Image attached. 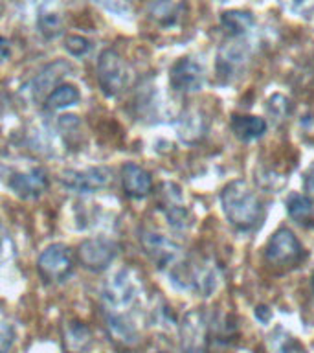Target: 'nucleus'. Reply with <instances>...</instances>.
<instances>
[{
	"label": "nucleus",
	"instance_id": "obj_34",
	"mask_svg": "<svg viewBox=\"0 0 314 353\" xmlns=\"http://www.w3.org/2000/svg\"><path fill=\"white\" fill-rule=\"evenodd\" d=\"M0 171H2V165H0Z\"/></svg>",
	"mask_w": 314,
	"mask_h": 353
},
{
	"label": "nucleus",
	"instance_id": "obj_9",
	"mask_svg": "<svg viewBox=\"0 0 314 353\" xmlns=\"http://www.w3.org/2000/svg\"><path fill=\"white\" fill-rule=\"evenodd\" d=\"M140 243H142L143 252L158 265L160 269H167L182 259V248L176 245L173 239L167 236H162L158 232L143 230L140 234Z\"/></svg>",
	"mask_w": 314,
	"mask_h": 353
},
{
	"label": "nucleus",
	"instance_id": "obj_5",
	"mask_svg": "<svg viewBox=\"0 0 314 353\" xmlns=\"http://www.w3.org/2000/svg\"><path fill=\"white\" fill-rule=\"evenodd\" d=\"M37 270L46 283H61L74 270V254L63 243H52L39 254Z\"/></svg>",
	"mask_w": 314,
	"mask_h": 353
},
{
	"label": "nucleus",
	"instance_id": "obj_11",
	"mask_svg": "<svg viewBox=\"0 0 314 353\" xmlns=\"http://www.w3.org/2000/svg\"><path fill=\"white\" fill-rule=\"evenodd\" d=\"M302 243L297 241L294 232L289 230V228H280L272 234V237L266 243L264 258L269 263L291 265L296 263L297 259L302 258Z\"/></svg>",
	"mask_w": 314,
	"mask_h": 353
},
{
	"label": "nucleus",
	"instance_id": "obj_19",
	"mask_svg": "<svg viewBox=\"0 0 314 353\" xmlns=\"http://www.w3.org/2000/svg\"><path fill=\"white\" fill-rule=\"evenodd\" d=\"M231 131L242 142L258 140L266 132V120L253 114H233L231 116Z\"/></svg>",
	"mask_w": 314,
	"mask_h": 353
},
{
	"label": "nucleus",
	"instance_id": "obj_16",
	"mask_svg": "<svg viewBox=\"0 0 314 353\" xmlns=\"http://www.w3.org/2000/svg\"><path fill=\"white\" fill-rule=\"evenodd\" d=\"M208 132V120L202 110L187 109L176 120V134L184 143H198Z\"/></svg>",
	"mask_w": 314,
	"mask_h": 353
},
{
	"label": "nucleus",
	"instance_id": "obj_15",
	"mask_svg": "<svg viewBox=\"0 0 314 353\" xmlns=\"http://www.w3.org/2000/svg\"><path fill=\"white\" fill-rule=\"evenodd\" d=\"M121 188L125 192L127 197L143 199L147 197L153 190V179L142 165L134 162H125L121 165Z\"/></svg>",
	"mask_w": 314,
	"mask_h": 353
},
{
	"label": "nucleus",
	"instance_id": "obj_17",
	"mask_svg": "<svg viewBox=\"0 0 314 353\" xmlns=\"http://www.w3.org/2000/svg\"><path fill=\"white\" fill-rule=\"evenodd\" d=\"M105 319H107L109 335L116 342H120L123 346H132V344H136L140 341L136 324L132 322V319L127 313H109L107 311Z\"/></svg>",
	"mask_w": 314,
	"mask_h": 353
},
{
	"label": "nucleus",
	"instance_id": "obj_3",
	"mask_svg": "<svg viewBox=\"0 0 314 353\" xmlns=\"http://www.w3.org/2000/svg\"><path fill=\"white\" fill-rule=\"evenodd\" d=\"M142 292V283L131 269L118 270L112 278L107 280L101 291L105 307L109 313H127Z\"/></svg>",
	"mask_w": 314,
	"mask_h": 353
},
{
	"label": "nucleus",
	"instance_id": "obj_23",
	"mask_svg": "<svg viewBox=\"0 0 314 353\" xmlns=\"http://www.w3.org/2000/svg\"><path fill=\"white\" fill-rule=\"evenodd\" d=\"M79 99H81V92H79L77 87H74V85H57L46 96L43 103L48 110H61L66 109V107H72V105H77Z\"/></svg>",
	"mask_w": 314,
	"mask_h": 353
},
{
	"label": "nucleus",
	"instance_id": "obj_20",
	"mask_svg": "<svg viewBox=\"0 0 314 353\" xmlns=\"http://www.w3.org/2000/svg\"><path fill=\"white\" fill-rule=\"evenodd\" d=\"M186 13V0H156L151 6V19L160 26H175Z\"/></svg>",
	"mask_w": 314,
	"mask_h": 353
},
{
	"label": "nucleus",
	"instance_id": "obj_26",
	"mask_svg": "<svg viewBox=\"0 0 314 353\" xmlns=\"http://www.w3.org/2000/svg\"><path fill=\"white\" fill-rule=\"evenodd\" d=\"M65 46L74 57H83V55H87L92 50L90 41L87 37H81V35H70V37H66Z\"/></svg>",
	"mask_w": 314,
	"mask_h": 353
},
{
	"label": "nucleus",
	"instance_id": "obj_8",
	"mask_svg": "<svg viewBox=\"0 0 314 353\" xmlns=\"http://www.w3.org/2000/svg\"><path fill=\"white\" fill-rule=\"evenodd\" d=\"M112 173L107 168H85V170H66L61 175V184L74 193H98L109 188Z\"/></svg>",
	"mask_w": 314,
	"mask_h": 353
},
{
	"label": "nucleus",
	"instance_id": "obj_22",
	"mask_svg": "<svg viewBox=\"0 0 314 353\" xmlns=\"http://www.w3.org/2000/svg\"><path fill=\"white\" fill-rule=\"evenodd\" d=\"M220 24H222L226 32L230 33L231 37H242V35H247L252 30L255 21H253V15L250 11L231 10L224 11L220 15Z\"/></svg>",
	"mask_w": 314,
	"mask_h": 353
},
{
	"label": "nucleus",
	"instance_id": "obj_29",
	"mask_svg": "<svg viewBox=\"0 0 314 353\" xmlns=\"http://www.w3.org/2000/svg\"><path fill=\"white\" fill-rule=\"evenodd\" d=\"M15 336L13 325L0 320V353H10V350L15 344Z\"/></svg>",
	"mask_w": 314,
	"mask_h": 353
},
{
	"label": "nucleus",
	"instance_id": "obj_2",
	"mask_svg": "<svg viewBox=\"0 0 314 353\" xmlns=\"http://www.w3.org/2000/svg\"><path fill=\"white\" fill-rule=\"evenodd\" d=\"M171 280L176 287L193 291L200 296H209L219 285V272L211 261H200V263H189L182 258L169 269Z\"/></svg>",
	"mask_w": 314,
	"mask_h": 353
},
{
	"label": "nucleus",
	"instance_id": "obj_32",
	"mask_svg": "<svg viewBox=\"0 0 314 353\" xmlns=\"http://www.w3.org/2000/svg\"><path fill=\"white\" fill-rule=\"evenodd\" d=\"M11 55V43L8 39L0 37V63H4V61L10 59Z\"/></svg>",
	"mask_w": 314,
	"mask_h": 353
},
{
	"label": "nucleus",
	"instance_id": "obj_14",
	"mask_svg": "<svg viewBox=\"0 0 314 353\" xmlns=\"http://www.w3.org/2000/svg\"><path fill=\"white\" fill-rule=\"evenodd\" d=\"M248 59H250V46L248 43H242L241 39H236L220 46L217 54V70L220 76L228 77L241 70Z\"/></svg>",
	"mask_w": 314,
	"mask_h": 353
},
{
	"label": "nucleus",
	"instance_id": "obj_18",
	"mask_svg": "<svg viewBox=\"0 0 314 353\" xmlns=\"http://www.w3.org/2000/svg\"><path fill=\"white\" fill-rule=\"evenodd\" d=\"M92 331L85 322L72 320L63 331V347L66 353H87L92 346Z\"/></svg>",
	"mask_w": 314,
	"mask_h": 353
},
{
	"label": "nucleus",
	"instance_id": "obj_4",
	"mask_svg": "<svg viewBox=\"0 0 314 353\" xmlns=\"http://www.w3.org/2000/svg\"><path fill=\"white\" fill-rule=\"evenodd\" d=\"M98 83L107 96H120L131 83V70L116 50L107 48L99 54Z\"/></svg>",
	"mask_w": 314,
	"mask_h": 353
},
{
	"label": "nucleus",
	"instance_id": "obj_25",
	"mask_svg": "<svg viewBox=\"0 0 314 353\" xmlns=\"http://www.w3.org/2000/svg\"><path fill=\"white\" fill-rule=\"evenodd\" d=\"M39 30H41L44 37H57L63 32V15L54 10H41V13H39Z\"/></svg>",
	"mask_w": 314,
	"mask_h": 353
},
{
	"label": "nucleus",
	"instance_id": "obj_12",
	"mask_svg": "<svg viewBox=\"0 0 314 353\" xmlns=\"http://www.w3.org/2000/svg\"><path fill=\"white\" fill-rule=\"evenodd\" d=\"M169 83L176 92L193 94L202 90L206 83L204 66L193 57H180L169 70Z\"/></svg>",
	"mask_w": 314,
	"mask_h": 353
},
{
	"label": "nucleus",
	"instance_id": "obj_7",
	"mask_svg": "<svg viewBox=\"0 0 314 353\" xmlns=\"http://www.w3.org/2000/svg\"><path fill=\"white\" fill-rule=\"evenodd\" d=\"M116 256H118V247L107 237H88L77 247L79 263L90 272H101L109 269Z\"/></svg>",
	"mask_w": 314,
	"mask_h": 353
},
{
	"label": "nucleus",
	"instance_id": "obj_10",
	"mask_svg": "<svg viewBox=\"0 0 314 353\" xmlns=\"http://www.w3.org/2000/svg\"><path fill=\"white\" fill-rule=\"evenodd\" d=\"M68 74H72V65L68 61H54V63H50L48 66H44L43 70L39 72L37 76L33 77L32 81L24 87V92H26L28 99L37 101V103L39 101H44L46 96H48L57 85H61V81H63Z\"/></svg>",
	"mask_w": 314,
	"mask_h": 353
},
{
	"label": "nucleus",
	"instance_id": "obj_31",
	"mask_svg": "<svg viewBox=\"0 0 314 353\" xmlns=\"http://www.w3.org/2000/svg\"><path fill=\"white\" fill-rule=\"evenodd\" d=\"M303 192L311 201H314V162H311V165L303 173Z\"/></svg>",
	"mask_w": 314,
	"mask_h": 353
},
{
	"label": "nucleus",
	"instance_id": "obj_6",
	"mask_svg": "<svg viewBox=\"0 0 314 353\" xmlns=\"http://www.w3.org/2000/svg\"><path fill=\"white\" fill-rule=\"evenodd\" d=\"M209 325L200 309H191L180 322V347L184 353H208Z\"/></svg>",
	"mask_w": 314,
	"mask_h": 353
},
{
	"label": "nucleus",
	"instance_id": "obj_27",
	"mask_svg": "<svg viewBox=\"0 0 314 353\" xmlns=\"http://www.w3.org/2000/svg\"><path fill=\"white\" fill-rule=\"evenodd\" d=\"M266 110H269L272 116H275L278 120H283V118L289 114V110H291V101H289V98H285V96H281V94H274V96L269 99Z\"/></svg>",
	"mask_w": 314,
	"mask_h": 353
},
{
	"label": "nucleus",
	"instance_id": "obj_21",
	"mask_svg": "<svg viewBox=\"0 0 314 353\" xmlns=\"http://www.w3.org/2000/svg\"><path fill=\"white\" fill-rule=\"evenodd\" d=\"M164 214L165 219L173 228L184 230L191 223V215L187 208L182 203L180 190L175 186V192H165V203H164Z\"/></svg>",
	"mask_w": 314,
	"mask_h": 353
},
{
	"label": "nucleus",
	"instance_id": "obj_13",
	"mask_svg": "<svg viewBox=\"0 0 314 353\" xmlns=\"http://www.w3.org/2000/svg\"><path fill=\"white\" fill-rule=\"evenodd\" d=\"M8 186L17 197L24 199V201H33L48 190V175L43 168L15 171L8 179Z\"/></svg>",
	"mask_w": 314,
	"mask_h": 353
},
{
	"label": "nucleus",
	"instance_id": "obj_30",
	"mask_svg": "<svg viewBox=\"0 0 314 353\" xmlns=\"http://www.w3.org/2000/svg\"><path fill=\"white\" fill-rule=\"evenodd\" d=\"M15 243L11 241L10 234L4 230V226L0 223V261H6L10 259L13 254H15Z\"/></svg>",
	"mask_w": 314,
	"mask_h": 353
},
{
	"label": "nucleus",
	"instance_id": "obj_35",
	"mask_svg": "<svg viewBox=\"0 0 314 353\" xmlns=\"http://www.w3.org/2000/svg\"><path fill=\"white\" fill-rule=\"evenodd\" d=\"M160 353H167V352H160Z\"/></svg>",
	"mask_w": 314,
	"mask_h": 353
},
{
	"label": "nucleus",
	"instance_id": "obj_33",
	"mask_svg": "<svg viewBox=\"0 0 314 353\" xmlns=\"http://www.w3.org/2000/svg\"><path fill=\"white\" fill-rule=\"evenodd\" d=\"M255 316H259V319L263 320V322H266L270 316V311L264 305H259V307H255Z\"/></svg>",
	"mask_w": 314,
	"mask_h": 353
},
{
	"label": "nucleus",
	"instance_id": "obj_1",
	"mask_svg": "<svg viewBox=\"0 0 314 353\" xmlns=\"http://www.w3.org/2000/svg\"><path fill=\"white\" fill-rule=\"evenodd\" d=\"M220 204L226 219L237 230H252L263 217V206L244 181L228 182L220 192Z\"/></svg>",
	"mask_w": 314,
	"mask_h": 353
},
{
	"label": "nucleus",
	"instance_id": "obj_24",
	"mask_svg": "<svg viewBox=\"0 0 314 353\" xmlns=\"http://www.w3.org/2000/svg\"><path fill=\"white\" fill-rule=\"evenodd\" d=\"M286 212L297 223H305L313 215V201L307 195L292 193L291 197L286 199Z\"/></svg>",
	"mask_w": 314,
	"mask_h": 353
},
{
	"label": "nucleus",
	"instance_id": "obj_28",
	"mask_svg": "<svg viewBox=\"0 0 314 353\" xmlns=\"http://www.w3.org/2000/svg\"><path fill=\"white\" fill-rule=\"evenodd\" d=\"M98 6H101L103 10L114 13L120 17H129L131 15V6L127 0H92Z\"/></svg>",
	"mask_w": 314,
	"mask_h": 353
}]
</instances>
